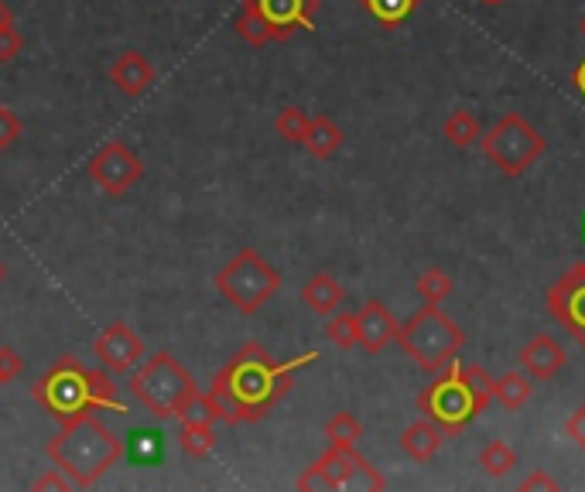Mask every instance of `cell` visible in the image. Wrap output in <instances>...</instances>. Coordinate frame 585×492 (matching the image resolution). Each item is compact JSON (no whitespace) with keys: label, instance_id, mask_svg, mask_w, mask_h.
I'll return each instance as SVG.
<instances>
[{"label":"cell","instance_id":"cell-35","mask_svg":"<svg viewBox=\"0 0 585 492\" xmlns=\"http://www.w3.org/2000/svg\"><path fill=\"white\" fill-rule=\"evenodd\" d=\"M565 435H568V441H572L578 451H585V400L568 414V420H565Z\"/></svg>","mask_w":585,"mask_h":492},{"label":"cell","instance_id":"cell-1","mask_svg":"<svg viewBox=\"0 0 585 492\" xmlns=\"http://www.w3.org/2000/svg\"><path fill=\"white\" fill-rule=\"evenodd\" d=\"M319 360V349L278 363L264 345L247 342L240 353L213 376L210 397L220 407L223 425H257L278 407L295 386V376Z\"/></svg>","mask_w":585,"mask_h":492},{"label":"cell","instance_id":"cell-33","mask_svg":"<svg viewBox=\"0 0 585 492\" xmlns=\"http://www.w3.org/2000/svg\"><path fill=\"white\" fill-rule=\"evenodd\" d=\"M21 137V120L11 107H0V151L14 148V140Z\"/></svg>","mask_w":585,"mask_h":492},{"label":"cell","instance_id":"cell-5","mask_svg":"<svg viewBox=\"0 0 585 492\" xmlns=\"http://www.w3.org/2000/svg\"><path fill=\"white\" fill-rule=\"evenodd\" d=\"M397 342H401V349L407 353V360H415L418 370L438 373L442 366H449L462 353L466 332L438 304H422L397 329Z\"/></svg>","mask_w":585,"mask_h":492},{"label":"cell","instance_id":"cell-3","mask_svg":"<svg viewBox=\"0 0 585 492\" xmlns=\"http://www.w3.org/2000/svg\"><path fill=\"white\" fill-rule=\"evenodd\" d=\"M493 404V376L483 366H466L459 356L442 366L435 379L418 394V410L432 417L445 431V438L462 435L476 414H483Z\"/></svg>","mask_w":585,"mask_h":492},{"label":"cell","instance_id":"cell-10","mask_svg":"<svg viewBox=\"0 0 585 492\" xmlns=\"http://www.w3.org/2000/svg\"><path fill=\"white\" fill-rule=\"evenodd\" d=\"M86 171H89V179H93V185H96L99 192L124 195V192H130L137 182L145 179V161L137 158V154L124 145V140H110V145H103V148L89 158Z\"/></svg>","mask_w":585,"mask_h":492},{"label":"cell","instance_id":"cell-21","mask_svg":"<svg viewBox=\"0 0 585 492\" xmlns=\"http://www.w3.org/2000/svg\"><path fill=\"white\" fill-rule=\"evenodd\" d=\"M442 133H445V140H449V145H453V148H459V151H466V148L479 145V137H483V130H479L476 114H472V110H466V107H456L449 117H445Z\"/></svg>","mask_w":585,"mask_h":492},{"label":"cell","instance_id":"cell-12","mask_svg":"<svg viewBox=\"0 0 585 492\" xmlns=\"http://www.w3.org/2000/svg\"><path fill=\"white\" fill-rule=\"evenodd\" d=\"M93 353L110 376H124L137 366V360H145V339L137 335L127 322H110L96 335Z\"/></svg>","mask_w":585,"mask_h":492},{"label":"cell","instance_id":"cell-22","mask_svg":"<svg viewBox=\"0 0 585 492\" xmlns=\"http://www.w3.org/2000/svg\"><path fill=\"white\" fill-rule=\"evenodd\" d=\"M124 454L134 462V466H158L164 459V438L158 431H148V428H137L127 435V448Z\"/></svg>","mask_w":585,"mask_h":492},{"label":"cell","instance_id":"cell-39","mask_svg":"<svg viewBox=\"0 0 585 492\" xmlns=\"http://www.w3.org/2000/svg\"><path fill=\"white\" fill-rule=\"evenodd\" d=\"M14 21V14H11V8L4 4V0H0V28H4V24H11Z\"/></svg>","mask_w":585,"mask_h":492},{"label":"cell","instance_id":"cell-2","mask_svg":"<svg viewBox=\"0 0 585 492\" xmlns=\"http://www.w3.org/2000/svg\"><path fill=\"white\" fill-rule=\"evenodd\" d=\"M31 400L55 420H73L96 410L127 414L120 386L110 379V373L89 370L73 356H62L52 370H45V376L31 383Z\"/></svg>","mask_w":585,"mask_h":492},{"label":"cell","instance_id":"cell-15","mask_svg":"<svg viewBox=\"0 0 585 492\" xmlns=\"http://www.w3.org/2000/svg\"><path fill=\"white\" fill-rule=\"evenodd\" d=\"M568 356H565V349L552 339V335H534L531 342L521 345V353H518V366L531 376V379H555L562 370H565Z\"/></svg>","mask_w":585,"mask_h":492},{"label":"cell","instance_id":"cell-27","mask_svg":"<svg viewBox=\"0 0 585 492\" xmlns=\"http://www.w3.org/2000/svg\"><path fill=\"white\" fill-rule=\"evenodd\" d=\"M326 438L329 445H342V448H357L360 438H363V425L360 417L350 414V410H339L326 420Z\"/></svg>","mask_w":585,"mask_h":492},{"label":"cell","instance_id":"cell-28","mask_svg":"<svg viewBox=\"0 0 585 492\" xmlns=\"http://www.w3.org/2000/svg\"><path fill=\"white\" fill-rule=\"evenodd\" d=\"M182 451L189 459H205L213 448H216V431L213 425H195V420H182V431H179Z\"/></svg>","mask_w":585,"mask_h":492},{"label":"cell","instance_id":"cell-38","mask_svg":"<svg viewBox=\"0 0 585 492\" xmlns=\"http://www.w3.org/2000/svg\"><path fill=\"white\" fill-rule=\"evenodd\" d=\"M572 86H575V89L582 93V99H585V58L575 65V73H572Z\"/></svg>","mask_w":585,"mask_h":492},{"label":"cell","instance_id":"cell-11","mask_svg":"<svg viewBox=\"0 0 585 492\" xmlns=\"http://www.w3.org/2000/svg\"><path fill=\"white\" fill-rule=\"evenodd\" d=\"M552 319L585 349V260L572 264L552 288H547Z\"/></svg>","mask_w":585,"mask_h":492},{"label":"cell","instance_id":"cell-20","mask_svg":"<svg viewBox=\"0 0 585 492\" xmlns=\"http://www.w3.org/2000/svg\"><path fill=\"white\" fill-rule=\"evenodd\" d=\"M342 130H339V124L336 120H329V117H312L308 120V130H305V137H301V145L308 148V154L312 158H319V161H326V158H332L339 148H342Z\"/></svg>","mask_w":585,"mask_h":492},{"label":"cell","instance_id":"cell-42","mask_svg":"<svg viewBox=\"0 0 585 492\" xmlns=\"http://www.w3.org/2000/svg\"><path fill=\"white\" fill-rule=\"evenodd\" d=\"M582 34H585V18H582Z\"/></svg>","mask_w":585,"mask_h":492},{"label":"cell","instance_id":"cell-4","mask_svg":"<svg viewBox=\"0 0 585 492\" xmlns=\"http://www.w3.org/2000/svg\"><path fill=\"white\" fill-rule=\"evenodd\" d=\"M45 451L55 469L73 479L76 489H89L124 459V441L103 420L83 414L62 420V431L49 441Z\"/></svg>","mask_w":585,"mask_h":492},{"label":"cell","instance_id":"cell-14","mask_svg":"<svg viewBox=\"0 0 585 492\" xmlns=\"http://www.w3.org/2000/svg\"><path fill=\"white\" fill-rule=\"evenodd\" d=\"M397 319L391 314V308L384 304V301H376V298H370L360 311H357V345L363 349V353H370V356H381L384 349L391 345V342H397Z\"/></svg>","mask_w":585,"mask_h":492},{"label":"cell","instance_id":"cell-25","mask_svg":"<svg viewBox=\"0 0 585 492\" xmlns=\"http://www.w3.org/2000/svg\"><path fill=\"white\" fill-rule=\"evenodd\" d=\"M422 0H363V11L373 18V21H381L387 28H397L404 24L411 14L418 11Z\"/></svg>","mask_w":585,"mask_h":492},{"label":"cell","instance_id":"cell-9","mask_svg":"<svg viewBox=\"0 0 585 492\" xmlns=\"http://www.w3.org/2000/svg\"><path fill=\"white\" fill-rule=\"evenodd\" d=\"M298 489H387V479L376 472L357 448L329 445L319 459L308 466L298 482Z\"/></svg>","mask_w":585,"mask_h":492},{"label":"cell","instance_id":"cell-24","mask_svg":"<svg viewBox=\"0 0 585 492\" xmlns=\"http://www.w3.org/2000/svg\"><path fill=\"white\" fill-rule=\"evenodd\" d=\"M479 469H483L490 479H503L518 469V451H513L507 441L493 438L483 445V451H479Z\"/></svg>","mask_w":585,"mask_h":492},{"label":"cell","instance_id":"cell-40","mask_svg":"<svg viewBox=\"0 0 585 492\" xmlns=\"http://www.w3.org/2000/svg\"><path fill=\"white\" fill-rule=\"evenodd\" d=\"M479 4H487V8H497V4H503V0H479Z\"/></svg>","mask_w":585,"mask_h":492},{"label":"cell","instance_id":"cell-34","mask_svg":"<svg viewBox=\"0 0 585 492\" xmlns=\"http://www.w3.org/2000/svg\"><path fill=\"white\" fill-rule=\"evenodd\" d=\"M18 52H21V34H18V28H14V21H11V24L0 28V65L14 62Z\"/></svg>","mask_w":585,"mask_h":492},{"label":"cell","instance_id":"cell-6","mask_svg":"<svg viewBox=\"0 0 585 492\" xmlns=\"http://www.w3.org/2000/svg\"><path fill=\"white\" fill-rule=\"evenodd\" d=\"M127 391L137 404H145L158 420H168V417H179L182 404L199 391V386H195L192 373L176 356L158 353L130 376Z\"/></svg>","mask_w":585,"mask_h":492},{"label":"cell","instance_id":"cell-16","mask_svg":"<svg viewBox=\"0 0 585 492\" xmlns=\"http://www.w3.org/2000/svg\"><path fill=\"white\" fill-rule=\"evenodd\" d=\"M110 83L124 96L137 99V96H145L155 86V65L141 52H120L114 58V65H110Z\"/></svg>","mask_w":585,"mask_h":492},{"label":"cell","instance_id":"cell-41","mask_svg":"<svg viewBox=\"0 0 585 492\" xmlns=\"http://www.w3.org/2000/svg\"><path fill=\"white\" fill-rule=\"evenodd\" d=\"M0 280H4V264H0Z\"/></svg>","mask_w":585,"mask_h":492},{"label":"cell","instance_id":"cell-36","mask_svg":"<svg viewBox=\"0 0 585 492\" xmlns=\"http://www.w3.org/2000/svg\"><path fill=\"white\" fill-rule=\"evenodd\" d=\"M518 489H524V492H531V489H547V492H555L559 489V482L552 479V475H547L544 469H534L531 475H524L521 479V485Z\"/></svg>","mask_w":585,"mask_h":492},{"label":"cell","instance_id":"cell-30","mask_svg":"<svg viewBox=\"0 0 585 492\" xmlns=\"http://www.w3.org/2000/svg\"><path fill=\"white\" fill-rule=\"evenodd\" d=\"M326 335L332 345L339 349H353L360 339H357V314L350 311H332L329 314V322H326Z\"/></svg>","mask_w":585,"mask_h":492},{"label":"cell","instance_id":"cell-19","mask_svg":"<svg viewBox=\"0 0 585 492\" xmlns=\"http://www.w3.org/2000/svg\"><path fill=\"white\" fill-rule=\"evenodd\" d=\"M534 394V379L524 370H507L503 376L493 379V400L503 410H524Z\"/></svg>","mask_w":585,"mask_h":492},{"label":"cell","instance_id":"cell-13","mask_svg":"<svg viewBox=\"0 0 585 492\" xmlns=\"http://www.w3.org/2000/svg\"><path fill=\"white\" fill-rule=\"evenodd\" d=\"M267 21L274 42H288L295 31H312L322 0H251Z\"/></svg>","mask_w":585,"mask_h":492},{"label":"cell","instance_id":"cell-26","mask_svg":"<svg viewBox=\"0 0 585 492\" xmlns=\"http://www.w3.org/2000/svg\"><path fill=\"white\" fill-rule=\"evenodd\" d=\"M418 295L425 298V304H442L445 298H449L456 291V280L449 270H442V267H425L418 274Z\"/></svg>","mask_w":585,"mask_h":492},{"label":"cell","instance_id":"cell-23","mask_svg":"<svg viewBox=\"0 0 585 492\" xmlns=\"http://www.w3.org/2000/svg\"><path fill=\"white\" fill-rule=\"evenodd\" d=\"M236 34L244 39L251 49H264V45H270L274 42V34H270V28H267V21L257 14V8L251 4V0H244L240 4V14H236Z\"/></svg>","mask_w":585,"mask_h":492},{"label":"cell","instance_id":"cell-17","mask_svg":"<svg viewBox=\"0 0 585 492\" xmlns=\"http://www.w3.org/2000/svg\"><path fill=\"white\" fill-rule=\"evenodd\" d=\"M442 445H445V431L435 425L432 417H418V420H411V425L404 428V435H401V448H404V454L411 462H432L435 454L442 451Z\"/></svg>","mask_w":585,"mask_h":492},{"label":"cell","instance_id":"cell-37","mask_svg":"<svg viewBox=\"0 0 585 492\" xmlns=\"http://www.w3.org/2000/svg\"><path fill=\"white\" fill-rule=\"evenodd\" d=\"M34 489H76V485H73V479H68L65 472L52 469L42 479H34Z\"/></svg>","mask_w":585,"mask_h":492},{"label":"cell","instance_id":"cell-29","mask_svg":"<svg viewBox=\"0 0 585 492\" xmlns=\"http://www.w3.org/2000/svg\"><path fill=\"white\" fill-rule=\"evenodd\" d=\"M179 420H195V425H216L220 420V407H216V400L210 397V391H195L185 404H182V410H179Z\"/></svg>","mask_w":585,"mask_h":492},{"label":"cell","instance_id":"cell-31","mask_svg":"<svg viewBox=\"0 0 585 492\" xmlns=\"http://www.w3.org/2000/svg\"><path fill=\"white\" fill-rule=\"evenodd\" d=\"M308 117L301 107H285L278 117H274V130H278L285 140H291V145H301V137H305V130H308Z\"/></svg>","mask_w":585,"mask_h":492},{"label":"cell","instance_id":"cell-18","mask_svg":"<svg viewBox=\"0 0 585 492\" xmlns=\"http://www.w3.org/2000/svg\"><path fill=\"white\" fill-rule=\"evenodd\" d=\"M301 301L312 308L316 314H322V319H329L332 311H339L342 308V301H347V291H342V285L332 277V274H326V270H319V274H312L305 280V288H301Z\"/></svg>","mask_w":585,"mask_h":492},{"label":"cell","instance_id":"cell-7","mask_svg":"<svg viewBox=\"0 0 585 492\" xmlns=\"http://www.w3.org/2000/svg\"><path fill=\"white\" fill-rule=\"evenodd\" d=\"M479 148L490 158V164L507 174V179H521L534 161L547 154V137L528 124L521 114H503L483 137H479Z\"/></svg>","mask_w":585,"mask_h":492},{"label":"cell","instance_id":"cell-8","mask_svg":"<svg viewBox=\"0 0 585 492\" xmlns=\"http://www.w3.org/2000/svg\"><path fill=\"white\" fill-rule=\"evenodd\" d=\"M216 291L244 314L260 311L274 295L281 291V270L270 267L257 250H240L216 277Z\"/></svg>","mask_w":585,"mask_h":492},{"label":"cell","instance_id":"cell-32","mask_svg":"<svg viewBox=\"0 0 585 492\" xmlns=\"http://www.w3.org/2000/svg\"><path fill=\"white\" fill-rule=\"evenodd\" d=\"M21 370H24V360H21L18 349H14V345H0V386L11 383V379H18Z\"/></svg>","mask_w":585,"mask_h":492}]
</instances>
